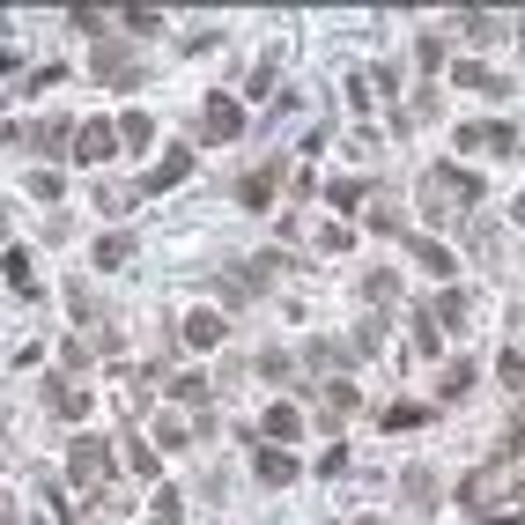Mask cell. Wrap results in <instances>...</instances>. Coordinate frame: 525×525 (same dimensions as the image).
I'll use <instances>...</instances> for the list:
<instances>
[{
	"label": "cell",
	"mask_w": 525,
	"mask_h": 525,
	"mask_svg": "<svg viewBox=\"0 0 525 525\" xmlns=\"http://www.w3.org/2000/svg\"><path fill=\"white\" fill-rule=\"evenodd\" d=\"M481 193H489V185H481L474 171H459V163H429V171H422V208L437 215V222L481 208Z\"/></svg>",
	"instance_id": "1"
},
{
	"label": "cell",
	"mask_w": 525,
	"mask_h": 525,
	"mask_svg": "<svg viewBox=\"0 0 525 525\" xmlns=\"http://www.w3.org/2000/svg\"><path fill=\"white\" fill-rule=\"evenodd\" d=\"M119 474V452H111V437H74L67 444V481H82V489H104V481Z\"/></svg>",
	"instance_id": "2"
},
{
	"label": "cell",
	"mask_w": 525,
	"mask_h": 525,
	"mask_svg": "<svg viewBox=\"0 0 525 525\" xmlns=\"http://www.w3.org/2000/svg\"><path fill=\"white\" fill-rule=\"evenodd\" d=\"M89 74H97L104 89H141L156 67H148L134 45H111V37H104V45H97V60H89Z\"/></svg>",
	"instance_id": "3"
},
{
	"label": "cell",
	"mask_w": 525,
	"mask_h": 525,
	"mask_svg": "<svg viewBox=\"0 0 525 525\" xmlns=\"http://www.w3.org/2000/svg\"><path fill=\"white\" fill-rule=\"evenodd\" d=\"M459 156H518V126L511 119H466L459 126Z\"/></svg>",
	"instance_id": "4"
},
{
	"label": "cell",
	"mask_w": 525,
	"mask_h": 525,
	"mask_svg": "<svg viewBox=\"0 0 525 525\" xmlns=\"http://www.w3.org/2000/svg\"><path fill=\"white\" fill-rule=\"evenodd\" d=\"M185 178H193V141H171L156 163H148V178L134 185V193H141V200H156V193H171V185H185Z\"/></svg>",
	"instance_id": "5"
},
{
	"label": "cell",
	"mask_w": 525,
	"mask_h": 525,
	"mask_svg": "<svg viewBox=\"0 0 525 525\" xmlns=\"http://www.w3.org/2000/svg\"><path fill=\"white\" fill-rule=\"evenodd\" d=\"M237 134H245V104H237V97H222V89H215V97L200 104V126H193V141H237Z\"/></svg>",
	"instance_id": "6"
},
{
	"label": "cell",
	"mask_w": 525,
	"mask_h": 525,
	"mask_svg": "<svg viewBox=\"0 0 525 525\" xmlns=\"http://www.w3.org/2000/svg\"><path fill=\"white\" fill-rule=\"evenodd\" d=\"M74 163H89V171H97V163H111L119 156V134H111V119H74V148H67Z\"/></svg>",
	"instance_id": "7"
},
{
	"label": "cell",
	"mask_w": 525,
	"mask_h": 525,
	"mask_svg": "<svg viewBox=\"0 0 525 525\" xmlns=\"http://www.w3.org/2000/svg\"><path fill=\"white\" fill-rule=\"evenodd\" d=\"M37 400H45V415H52V422H82V415H89V392L74 385V378H60V370L37 385Z\"/></svg>",
	"instance_id": "8"
},
{
	"label": "cell",
	"mask_w": 525,
	"mask_h": 525,
	"mask_svg": "<svg viewBox=\"0 0 525 525\" xmlns=\"http://www.w3.org/2000/svg\"><path fill=\"white\" fill-rule=\"evenodd\" d=\"M259 437L274 444V452H289L296 437H304V407H289V400H274L267 415H259Z\"/></svg>",
	"instance_id": "9"
},
{
	"label": "cell",
	"mask_w": 525,
	"mask_h": 525,
	"mask_svg": "<svg viewBox=\"0 0 525 525\" xmlns=\"http://www.w3.org/2000/svg\"><path fill=\"white\" fill-rule=\"evenodd\" d=\"M407 259H415L422 274H437V281H452V274H459V252H452V245H437V237H407Z\"/></svg>",
	"instance_id": "10"
},
{
	"label": "cell",
	"mask_w": 525,
	"mask_h": 525,
	"mask_svg": "<svg viewBox=\"0 0 525 525\" xmlns=\"http://www.w3.org/2000/svg\"><path fill=\"white\" fill-rule=\"evenodd\" d=\"M400 496H407V511H437V496H444L437 466H407V474H400Z\"/></svg>",
	"instance_id": "11"
},
{
	"label": "cell",
	"mask_w": 525,
	"mask_h": 525,
	"mask_svg": "<svg viewBox=\"0 0 525 525\" xmlns=\"http://www.w3.org/2000/svg\"><path fill=\"white\" fill-rule=\"evenodd\" d=\"M252 474L267 481V489H289L304 466H296V452H274V444H259V452H252Z\"/></svg>",
	"instance_id": "12"
},
{
	"label": "cell",
	"mask_w": 525,
	"mask_h": 525,
	"mask_svg": "<svg viewBox=\"0 0 525 525\" xmlns=\"http://www.w3.org/2000/svg\"><path fill=\"white\" fill-rule=\"evenodd\" d=\"M178 341L193 348V355H208V348H222V311H185Z\"/></svg>",
	"instance_id": "13"
},
{
	"label": "cell",
	"mask_w": 525,
	"mask_h": 525,
	"mask_svg": "<svg viewBox=\"0 0 525 525\" xmlns=\"http://www.w3.org/2000/svg\"><path fill=\"white\" fill-rule=\"evenodd\" d=\"M23 141L37 148V156H67L74 148V119H37V126H23Z\"/></svg>",
	"instance_id": "14"
},
{
	"label": "cell",
	"mask_w": 525,
	"mask_h": 525,
	"mask_svg": "<svg viewBox=\"0 0 525 525\" xmlns=\"http://www.w3.org/2000/svg\"><path fill=\"white\" fill-rule=\"evenodd\" d=\"M370 193H378V185H370V178H333V185H326V208H333V222H348V215L363 208Z\"/></svg>",
	"instance_id": "15"
},
{
	"label": "cell",
	"mask_w": 525,
	"mask_h": 525,
	"mask_svg": "<svg viewBox=\"0 0 525 525\" xmlns=\"http://www.w3.org/2000/svg\"><path fill=\"white\" fill-rule=\"evenodd\" d=\"M355 407H363V392H355L348 378H326V407H318V422H326V429H341Z\"/></svg>",
	"instance_id": "16"
},
{
	"label": "cell",
	"mask_w": 525,
	"mask_h": 525,
	"mask_svg": "<svg viewBox=\"0 0 525 525\" xmlns=\"http://www.w3.org/2000/svg\"><path fill=\"white\" fill-rule=\"evenodd\" d=\"M378 348H385V311H370L363 326L348 333V348H341V355H348V363H370V355H378Z\"/></svg>",
	"instance_id": "17"
},
{
	"label": "cell",
	"mask_w": 525,
	"mask_h": 525,
	"mask_svg": "<svg viewBox=\"0 0 525 525\" xmlns=\"http://www.w3.org/2000/svg\"><path fill=\"white\" fill-rule=\"evenodd\" d=\"M378 429H392V437H400V429H429V407L422 400H385L378 407Z\"/></svg>",
	"instance_id": "18"
},
{
	"label": "cell",
	"mask_w": 525,
	"mask_h": 525,
	"mask_svg": "<svg viewBox=\"0 0 525 525\" xmlns=\"http://www.w3.org/2000/svg\"><path fill=\"white\" fill-rule=\"evenodd\" d=\"M274 163H259V171H245V178H237V200H245V208H274Z\"/></svg>",
	"instance_id": "19"
},
{
	"label": "cell",
	"mask_w": 525,
	"mask_h": 525,
	"mask_svg": "<svg viewBox=\"0 0 525 525\" xmlns=\"http://www.w3.org/2000/svg\"><path fill=\"white\" fill-rule=\"evenodd\" d=\"M111 452H126V466H134V474H141V481H156V474H163V459H156V444H148V437H134V429H126V444H111Z\"/></svg>",
	"instance_id": "20"
},
{
	"label": "cell",
	"mask_w": 525,
	"mask_h": 525,
	"mask_svg": "<svg viewBox=\"0 0 525 525\" xmlns=\"http://www.w3.org/2000/svg\"><path fill=\"white\" fill-rule=\"evenodd\" d=\"M111 134H119V148H134V156H141V148L156 141V119H148V111H119V126H111Z\"/></svg>",
	"instance_id": "21"
},
{
	"label": "cell",
	"mask_w": 525,
	"mask_h": 525,
	"mask_svg": "<svg viewBox=\"0 0 525 525\" xmlns=\"http://www.w3.org/2000/svg\"><path fill=\"white\" fill-rule=\"evenodd\" d=\"M474 304H466V289H437V304H429V326H466Z\"/></svg>",
	"instance_id": "22"
},
{
	"label": "cell",
	"mask_w": 525,
	"mask_h": 525,
	"mask_svg": "<svg viewBox=\"0 0 525 525\" xmlns=\"http://www.w3.org/2000/svg\"><path fill=\"white\" fill-rule=\"evenodd\" d=\"M503 30H511L503 15H481V8H474V15H459V37H466V45H496Z\"/></svg>",
	"instance_id": "23"
},
{
	"label": "cell",
	"mask_w": 525,
	"mask_h": 525,
	"mask_svg": "<svg viewBox=\"0 0 525 525\" xmlns=\"http://www.w3.org/2000/svg\"><path fill=\"white\" fill-rule=\"evenodd\" d=\"M474 378H481V370L466 363V355H459V363H444V378H437V400H466V392H474Z\"/></svg>",
	"instance_id": "24"
},
{
	"label": "cell",
	"mask_w": 525,
	"mask_h": 525,
	"mask_svg": "<svg viewBox=\"0 0 525 525\" xmlns=\"http://www.w3.org/2000/svg\"><path fill=\"white\" fill-rule=\"evenodd\" d=\"M452 74H459V82H466V89H489V97H511V82H503V74H496V67H481V60H459Z\"/></svg>",
	"instance_id": "25"
},
{
	"label": "cell",
	"mask_w": 525,
	"mask_h": 525,
	"mask_svg": "<svg viewBox=\"0 0 525 525\" xmlns=\"http://www.w3.org/2000/svg\"><path fill=\"white\" fill-rule=\"evenodd\" d=\"M466 252H474L481 267H496V259H503V245H496V230H489V222H466Z\"/></svg>",
	"instance_id": "26"
},
{
	"label": "cell",
	"mask_w": 525,
	"mask_h": 525,
	"mask_svg": "<svg viewBox=\"0 0 525 525\" xmlns=\"http://www.w3.org/2000/svg\"><path fill=\"white\" fill-rule=\"evenodd\" d=\"M163 392L185 400V407H200V400H208V378H200V370H178V378H163Z\"/></svg>",
	"instance_id": "27"
},
{
	"label": "cell",
	"mask_w": 525,
	"mask_h": 525,
	"mask_svg": "<svg viewBox=\"0 0 525 525\" xmlns=\"http://www.w3.org/2000/svg\"><path fill=\"white\" fill-rule=\"evenodd\" d=\"M134 200H141L134 185H104V178H97V215H126Z\"/></svg>",
	"instance_id": "28"
},
{
	"label": "cell",
	"mask_w": 525,
	"mask_h": 525,
	"mask_svg": "<svg viewBox=\"0 0 525 525\" xmlns=\"http://www.w3.org/2000/svg\"><path fill=\"white\" fill-rule=\"evenodd\" d=\"M392 289H400V274H392V267H370V274H363V296H370L378 311L392 304Z\"/></svg>",
	"instance_id": "29"
},
{
	"label": "cell",
	"mask_w": 525,
	"mask_h": 525,
	"mask_svg": "<svg viewBox=\"0 0 525 525\" xmlns=\"http://www.w3.org/2000/svg\"><path fill=\"white\" fill-rule=\"evenodd\" d=\"M496 378H503V385H511V400L525 407V355H518V348H503V363H496Z\"/></svg>",
	"instance_id": "30"
},
{
	"label": "cell",
	"mask_w": 525,
	"mask_h": 525,
	"mask_svg": "<svg viewBox=\"0 0 525 525\" xmlns=\"http://www.w3.org/2000/svg\"><path fill=\"white\" fill-rule=\"evenodd\" d=\"M370 230H378V237H400V208H392L385 193H370Z\"/></svg>",
	"instance_id": "31"
},
{
	"label": "cell",
	"mask_w": 525,
	"mask_h": 525,
	"mask_svg": "<svg viewBox=\"0 0 525 525\" xmlns=\"http://www.w3.org/2000/svg\"><path fill=\"white\" fill-rule=\"evenodd\" d=\"M0 274H8L15 289H23V296H37V281H30V252H23V245H15L8 259H0Z\"/></svg>",
	"instance_id": "32"
},
{
	"label": "cell",
	"mask_w": 525,
	"mask_h": 525,
	"mask_svg": "<svg viewBox=\"0 0 525 525\" xmlns=\"http://www.w3.org/2000/svg\"><path fill=\"white\" fill-rule=\"evenodd\" d=\"M89 259L111 274V267H126V259H134V245H126V237H97V252H89Z\"/></svg>",
	"instance_id": "33"
},
{
	"label": "cell",
	"mask_w": 525,
	"mask_h": 525,
	"mask_svg": "<svg viewBox=\"0 0 525 525\" xmlns=\"http://www.w3.org/2000/svg\"><path fill=\"white\" fill-rule=\"evenodd\" d=\"M67 304H74V318H82L89 333H97V318H104V304H97V296L82 289V281H74V289H67Z\"/></svg>",
	"instance_id": "34"
},
{
	"label": "cell",
	"mask_w": 525,
	"mask_h": 525,
	"mask_svg": "<svg viewBox=\"0 0 525 525\" xmlns=\"http://www.w3.org/2000/svg\"><path fill=\"white\" fill-rule=\"evenodd\" d=\"M30 193H37V200H60V193H67V178L52 171V163H37V171H30Z\"/></svg>",
	"instance_id": "35"
},
{
	"label": "cell",
	"mask_w": 525,
	"mask_h": 525,
	"mask_svg": "<svg viewBox=\"0 0 525 525\" xmlns=\"http://www.w3.org/2000/svg\"><path fill=\"white\" fill-rule=\"evenodd\" d=\"M245 89H252V97H274V89H281V67H274V60H259V67L245 74Z\"/></svg>",
	"instance_id": "36"
},
{
	"label": "cell",
	"mask_w": 525,
	"mask_h": 525,
	"mask_svg": "<svg viewBox=\"0 0 525 525\" xmlns=\"http://www.w3.org/2000/svg\"><path fill=\"white\" fill-rule=\"evenodd\" d=\"M311 245H318V252H348V245H355V230H348V222H326Z\"/></svg>",
	"instance_id": "37"
},
{
	"label": "cell",
	"mask_w": 525,
	"mask_h": 525,
	"mask_svg": "<svg viewBox=\"0 0 525 525\" xmlns=\"http://www.w3.org/2000/svg\"><path fill=\"white\" fill-rule=\"evenodd\" d=\"M304 363H311V370H333V363H348V355H341V341H311Z\"/></svg>",
	"instance_id": "38"
},
{
	"label": "cell",
	"mask_w": 525,
	"mask_h": 525,
	"mask_svg": "<svg viewBox=\"0 0 525 525\" xmlns=\"http://www.w3.org/2000/svg\"><path fill=\"white\" fill-rule=\"evenodd\" d=\"M407 333H415V348H422V355H437V348H444V333L429 326V311H415V326H407Z\"/></svg>",
	"instance_id": "39"
},
{
	"label": "cell",
	"mask_w": 525,
	"mask_h": 525,
	"mask_svg": "<svg viewBox=\"0 0 525 525\" xmlns=\"http://www.w3.org/2000/svg\"><path fill=\"white\" fill-rule=\"evenodd\" d=\"M252 370H259V378H289V355H281V348H267V355H259Z\"/></svg>",
	"instance_id": "40"
},
{
	"label": "cell",
	"mask_w": 525,
	"mask_h": 525,
	"mask_svg": "<svg viewBox=\"0 0 525 525\" xmlns=\"http://www.w3.org/2000/svg\"><path fill=\"white\" fill-rule=\"evenodd\" d=\"M318 474H326V481H341V474H348V444H333V452L318 459Z\"/></svg>",
	"instance_id": "41"
},
{
	"label": "cell",
	"mask_w": 525,
	"mask_h": 525,
	"mask_svg": "<svg viewBox=\"0 0 525 525\" xmlns=\"http://www.w3.org/2000/svg\"><path fill=\"white\" fill-rule=\"evenodd\" d=\"M126 30H134V37H156V30H163V15H148V8H134V15H126Z\"/></svg>",
	"instance_id": "42"
},
{
	"label": "cell",
	"mask_w": 525,
	"mask_h": 525,
	"mask_svg": "<svg viewBox=\"0 0 525 525\" xmlns=\"http://www.w3.org/2000/svg\"><path fill=\"white\" fill-rule=\"evenodd\" d=\"M23 74V52H0V82H15Z\"/></svg>",
	"instance_id": "43"
},
{
	"label": "cell",
	"mask_w": 525,
	"mask_h": 525,
	"mask_svg": "<svg viewBox=\"0 0 525 525\" xmlns=\"http://www.w3.org/2000/svg\"><path fill=\"white\" fill-rule=\"evenodd\" d=\"M0 525H15V503H8V496H0Z\"/></svg>",
	"instance_id": "44"
},
{
	"label": "cell",
	"mask_w": 525,
	"mask_h": 525,
	"mask_svg": "<svg viewBox=\"0 0 525 525\" xmlns=\"http://www.w3.org/2000/svg\"><path fill=\"white\" fill-rule=\"evenodd\" d=\"M511 222H525V200H511Z\"/></svg>",
	"instance_id": "45"
},
{
	"label": "cell",
	"mask_w": 525,
	"mask_h": 525,
	"mask_svg": "<svg viewBox=\"0 0 525 525\" xmlns=\"http://www.w3.org/2000/svg\"><path fill=\"white\" fill-rule=\"evenodd\" d=\"M0 237H8V208H0Z\"/></svg>",
	"instance_id": "46"
},
{
	"label": "cell",
	"mask_w": 525,
	"mask_h": 525,
	"mask_svg": "<svg viewBox=\"0 0 525 525\" xmlns=\"http://www.w3.org/2000/svg\"><path fill=\"white\" fill-rule=\"evenodd\" d=\"M355 525H378V518H355Z\"/></svg>",
	"instance_id": "47"
}]
</instances>
